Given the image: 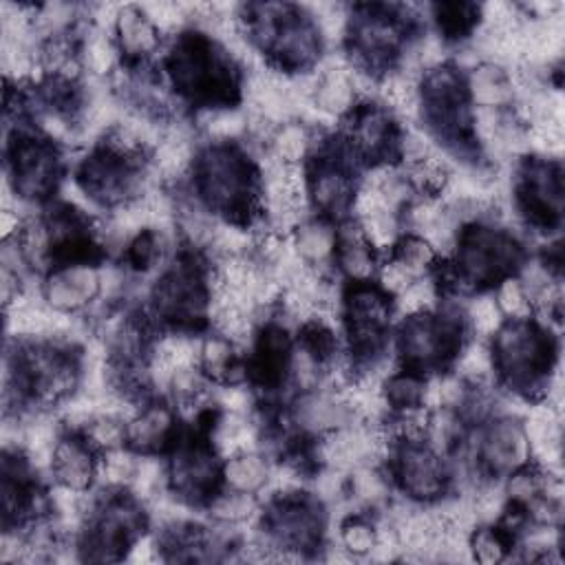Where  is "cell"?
I'll return each instance as SVG.
<instances>
[{
	"label": "cell",
	"instance_id": "cell-1",
	"mask_svg": "<svg viewBox=\"0 0 565 565\" xmlns=\"http://www.w3.org/2000/svg\"><path fill=\"white\" fill-rule=\"evenodd\" d=\"M192 174L199 201L225 223L247 230L265 216L260 170L236 141H210L194 152Z\"/></svg>",
	"mask_w": 565,
	"mask_h": 565
},
{
	"label": "cell",
	"instance_id": "cell-2",
	"mask_svg": "<svg viewBox=\"0 0 565 565\" xmlns=\"http://www.w3.org/2000/svg\"><path fill=\"white\" fill-rule=\"evenodd\" d=\"M166 75L174 93L210 110H230L241 99V73L234 57L203 31H181L166 55Z\"/></svg>",
	"mask_w": 565,
	"mask_h": 565
},
{
	"label": "cell",
	"instance_id": "cell-3",
	"mask_svg": "<svg viewBox=\"0 0 565 565\" xmlns=\"http://www.w3.org/2000/svg\"><path fill=\"white\" fill-rule=\"evenodd\" d=\"M247 38L269 57L278 73H305L322 55L324 35L313 13L294 4L260 2L243 7Z\"/></svg>",
	"mask_w": 565,
	"mask_h": 565
},
{
	"label": "cell",
	"instance_id": "cell-4",
	"mask_svg": "<svg viewBox=\"0 0 565 565\" xmlns=\"http://www.w3.org/2000/svg\"><path fill=\"white\" fill-rule=\"evenodd\" d=\"M490 364L501 382L523 395L550 393V375L556 362V340L550 327L525 318H505L492 333Z\"/></svg>",
	"mask_w": 565,
	"mask_h": 565
},
{
	"label": "cell",
	"instance_id": "cell-5",
	"mask_svg": "<svg viewBox=\"0 0 565 565\" xmlns=\"http://www.w3.org/2000/svg\"><path fill=\"white\" fill-rule=\"evenodd\" d=\"M450 271L457 291L497 287L523 267V247L505 230L470 221L457 232Z\"/></svg>",
	"mask_w": 565,
	"mask_h": 565
},
{
	"label": "cell",
	"instance_id": "cell-6",
	"mask_svg": "<svg viewBox=\"0 0 565 565\" xmlns=\"http://www.w3.org/2000/svg\"><path fill=\"white\" fill-rule=\"evenodd\" d=\"M148 514L137 497L126 488L108 486L86 512L79 552L86 561L128 558L130 550L143 539Z\"/></svg>",
	"mask_w": 565,
	"mask_h": 565
},
{
	"label": "cell",
	"instance_id": "cell-7",
	"mask_svg": "<svg viewBox=\"0 0 565 565\" xmlns=\"http://www.w3.org/2000/svg\"><path fill=\"white\" fill-rule=\"evenodd\" d=\"M468 324V313L452 305L406 316L397 340L402 362L417 373L448 366L466 349Z\"/></svg>",
	"mask_w": 565,
	"mask_h": 565
},
{
	"label": "cell",
	"instance_id": "cell-8",
	"mask_svg": "<svg viewBox=\"0 0 565 565\" xmlns=\"http://www.w3.org/2000/svg\"><path fill=\"white\" fill-rule=\"evenodd\" d=\"M404 7L358 4L347 15V49L351 62L366 75L388 73L402 57L408 40Z\"/></svg>",
	"mask_w": 565,
	"mask_h": 565
},
{
	"label": "cell",
	"instance_id": "cell-9",
	"mask_svg": "<svg viewBox=\"0 0 565 565\" xmlns=\"http://www.w3.org/2000/svg\"><path fill=\"white\" fill-rule=\"evenodd\" d=\"M327 514L320 499L302 490L278 492L263 514V550L271 558L302 556L320 550L324 539Z\"/></svg>",
	"mask_w": 565,
	"mask_h": 565
},
{
	"label": "cell",
	"instance_id": "cell-10",
	"mask_svg": "<svg viewBox=\"0 0 565 565\" xmlns=\"http://www.w3.org/2000/svg\"><path fill=\"white\" fill-rule=\"evenodd\" d=\"M210 298L207 269L196 249L183 252L157 278L150 291L154 316L183 331L194 329L205 320Z\"/></svg>",
	"mask_w": 565,
	"mask_h": 565
},
{
	"label": "cell",
	"instance_id": "cell-11",
	"mask_svg": "<svg viewBox=\"0 0 565 565\" xmlns=\"http://www.w3.org/2000/svg\"><path fill=\"white\" fill-rule=\"evenodd\" d=\"M146 154H130L99 143L77 168V185L102 207H126L139 201L146 183Z\"/></svg>",
	"mask_w": 565,
	"mask_h": 565
},
{
	"label": "cell",
	"instance_id": "cell-12",
	"mask_svg": "<svg viewBox=\"0 0 565 565\" xmlns=\"http://www.w3.org/2000/svg\"><path fill=\"white\" fill-rule=\"evenodd\" d=\"M7 185L15 199L46 201L62 181V154L46 135L15 128L7 141Z\"/></svg>",
	"mask_w": 565,
	"mask_h": 565
},
{
	"label": "cell",
	"instance_id": "cell-13",
	"mask_svg": "<svg viewBox=\"0 0 565 565\" xmlns=\"http://www.w3.org/2000/svg\"><path fill=\"white\" fill-rule=\"evenodd\" d=\"M166 470L170 492L190 505H210L223 490V461L212 437L194 430V435L177 437Z\"/></svg>",
	"mask_w": 565,
	"mask_h": 565
},
{
	"label": "cell",
	"instance_id": "cell-14",
	"mask_svg": "<svg viewBox=\"0 0 565 565\" xmlns=\"http://www.w3.org/2000/svg\"><path fill=\"white\" fill-rule=\"evenodd\" d=\"M404 132L395 119V113L384 104L371 99H358V104L344 115V146L355 161H369L373 166L391 161L402 152Z\"/></svg>",
	"mask_w": 565,
	"mask_h": 565
},
{
	"label": "cell",
	"instance_id": "cell-15",
	"mask_svg": "<svg viewBox=\"0 0 565 565\" xmlns=\"http://www.w3.org/2000/svg\"><path fill=\"white\" fill-rule=\"evenodd\" d=\"M516 205L539 230H554L563 212V168L558 159L527 157L519 166Z\"/></svg>",
	"mask_w": 565,
	"mask_h": 565
},
{
	"label": "cell",
	"instance_id": "cell-16",
	"mask_svg": "<svg viewBox=\"0 0 565 565\" xmlns=\"http://www.w3.org/2000/svg\"><path fill=\"white\" fill-rule=\"evenodd\" d=\"M391 472L399 490L422 503L439 501L450 483V472L444 457L426 437L395 441Z\"/></svg>",
	"mask_w": 565,
	"mask_h": 565
},
{
	"label": "cell",
	"instance_id": "cell-17",
	"mask_svg": "<svg viewBox=\"0 0 565 565\" xmlns=\"http://www.w3.org/2000/svg\"><path fill=\"white\" fill-rule=\"evenodd\" d=\"M475 457L479 468L494 479L523 466L532 459L525 426L512 417L490 419L479 433Z\"/></svg>",
	"mask_w": 565,
	"mask_h": 565
},
{
	"label": "cell",
	"instance_id": "cell-18",
	"mask_svg": "<svg viewBox=\"0 0 565 565\" xmlns=\"http://www.w3.org/2000/svg\"><path fill=\"white\" fill-rule=\"evenodd\" d=\"M102 450L77 428L57 435L51 450V475L66 492H86L99 477Z\"/></svg>",
	"mask_w": 565,
	"mask_h": 565
},
{
	"label": "cell",
	"instance_id": "cell-19",
	"mask_svg": "<svg viewBox=\"0 0 565 565\" xmlns=\"http://www.w3.org/2000/svg\"><path fill=\"white\" fill-rule=\"evenodd\" d=\"M291 358L294 347L287 329L280 322H267L256 335L245 377L265 391H276L291 375Z\"/></svg>",
	"mask_w": 565,
	"mask_h": 565
},
{
	"label": "cell",
	"instance_id": "cell-20",
	"mask_svg": "<svg viewBox=\"0 0 565 565\" xmlns=\"http://www.w3.org/2000/svg\"><path fill=\"white\" fill-rule=\"evenodd\" d=\"M102 287L104 282L97 265H62L49 269L42 296L46 307L66 316L93 302Z\"/></svg>",
	"mask_w": 565,
	"mask_h": 565
},
{
	"label": "cell",
	"instance_id": "cell-21",
	"mask_svg": "<svg viewBox=\"0 0 565 565\" xmlns=\"http://www.w3.org/2000/svg\"><path fill=\"white\" fill-rule=\"evenodd\" d=\"M177 413L163 402H148L124 424V446L137 457H150L177 441Z\"/></svg>",
	"mask_w": 565,
	"mask_h": 565
},
{
	"label": "cell",
	"instance_id": "cell-22",
	"mask_svg": "<svg viewBox=\"0 0 565 565\" xmlns=\"http://www.w3.org/2000/svg\"><path fill=\"white\" fill-rule=\"evenodd\" d=\"M113 40L130 66H143L161 44V31L143 7H121L113 18Z\"/></svg>",
	"mask_w": 565,
	"mask_h": 565
},
{
	"label": "cell",
	"instance_id": "cell-23",
	"mask_svg": "<svg viewBox=\"0 0 565 565\" xmlns=\"http://www.w3.org/2000/svg\"><path fill=\"white\" fill-rule=\"evenodd\" d=\"M335 267L351 280H373L380 271L377 247L369 241L358 221H347L335 230Z\"/></svg>",
	"mask_w": 565,
	"mask_h": 565
},
{
	"label": "cell",
	"instance_id": "cell-24",
	"mask_svg": "<svg viewBox=\"0 0 565 565\" xmlns=\"http://www.w3.org/2000/svg\"><path fill=\"white\" fill-rule=\"evenodd\" d=\"M318 110L327 115H347L358 104V84L347 66H331L318 75L309 90Z\"/></svg>",
	"mask_w": 565,
	"mask_h": 565
},
{
	"label": "cell",
	"instance_id": "cell-25",
	"mask_svg": "<svg viewBox=\"0 0 565 565\" xmlns=\"http://www.w3.org/2000/svg\"><path fill=\"white\" fill-rule=\"evenodd\" d=\"M468 99L483 110H503L512 104L514 88L508 73L492 62H483L466 77Z\"/></svg>",
	"mask_w": 565,
	"mask_h": 565
},
{
	"label": "cell",
	"instance_id": "cell-26",
	"mask_svg": "<svg viewBox=\"0 0 565 565\" xmlns=\"http://www.w3.org/2000/svg\"><path fill=\"white\" fill-rule=\"evenodd\" d=\"M199 369L201 373L218 384L234 386L236 380L245 377V366H241L238 355L234 351V340L223 333L207 335L199 344Z\"/></svg>",
	"mask_w": 565,
	"mask_h": 565
},
{
	"label": "cell",
	"instance_id": "cell-27",
	"mask_svg": "<svg viewBox=\"0 0 565 565\" xmlns=\"http://www.w3.org/2000/svg\"><path fill=\"white\" fill-rule=\"evenodd\" d=\"M271 479L269 461L254 448L227 455L223 461V486L236 492L256 494Z\"/></svg>",
	"mask_w": 565,
	"mask_h": 565
},
{
	"label": "cell",
	"instance_id": "cell-28",
	"mask_svg": "<svg viewBox=\"0 0 565 565\" xmlns=\"http://www.w3.org/2000/svg\"><path fill=\"white\" fill-rule=\"evenodd\" d=\"M382 402L393 408V413L419 411L428 399V382L424 373L413 369H399L384 377L380 386Z\"/></svg>",
	"mask_w": 565,
	"mask_h": 565
},
{
	"label": "cell",
	"instance_id": "cell-29",
	"mask_svg": "<svg viewBox=\"0 0 565 565\" xmlns=\"http://www.w3.org/2000/svg\"><path fill=\"white\" fill-rule=\"evenodd\" d=\"M294 249L307 265H324L327 260H333L335 227L322 216L302 221L294 232Z\"/></svg>",
	"mask_w": 565,
	"mask_h": 565
},
{
	"label": "cell",
	"instance_id": "cell-30",
	"mask_svg": "<svg viewBox=\"0 0 565 565\" xmlns=\"http://www.w3.org/2000/svg\"><path fill=\"white\" fill-rule=\"evenodd\" d=\"M269 152L278 163L300 166L313 154V135L302 121L285 119L267 137Z\"/></svg>",
	"mask_w": 565,
	"mask_h": 565
},
{
	"label": "cell",
	"instance_id": "cell-31",
	"mask_svg": "<svg viewBox=\"0 0 565 565\" xmlns=\"http://www.w3.org/2000/svg\"><path fill=\"white\" fill-rule=\"evenodd\" d=\"M483 7L472 2H441L433 7V20L444 42H461L479 26Z\"/></svg>",
	"mask_w": 565,
	"mask_h": 565
},
{
	"label": "cell",
	"instance_id": "cell-32",
	"mask_svg": "<svg viewBox=\"0 0 565 565\" xmlns=\"http://www.w3.org/2000/svg\"><path fill=\"white\" fill-rule=\"evenodd\" d=\"M437 260V249L422 234H404L393 241L391 260L413 280H419L424 274L433 269Z\"/></svg>",
	"mask_w": 565,
	"mask_h": 565
},
{
	"label": "cell",
	"instance_id": "cell-33",
	"mask_svg": "<svg viewBox=\"0 0 565 565\" xmlns=\"http://www.w3.org/2000/svg\"><path fill=\"white\" fill-rule=\"evenodd\" d=\"M163 256V238L161 230L157 227H141L128 236L124 243L121 260L128 271L132 274H148L152 271Z\"/></svg>",
	"mask_w": 565,
	"mask_h": 565
},
{
	"label": "cell",
	"instance_id": "cell-34",
	"mask_svg": "<svg viewBox=\"0 0 565 565\" xmlns=\"http://www.w3.org/2000/svg\"><path fill=\"white\" fill-rule=\"evenodd\" d=\"M298 351L313 360L322 371L329 369L338 358L335 331L322 318H307L298 329Z\"/></svg>",
	"mask_w": 565,
	"mask_h": 565
},
{
	"label": "cell",
	"instance_id": "cell-35",
	"mask_svg": "<svg viewBox=\"0 0 565 565\" xmlns=\"http://www.w3.org/2000/svg\"><path fill=\"white\" fill-rule=\"evenodd\" d=\"M514 539L503 532L497 523L494 525H479L466 539V550L479 563H499L512 550Z\"/></svg>",
	"mask_w": 565,
	"mask_h": 565
},
{
	"label": "cell",
	"instance_id": "cell-36",
	"mask_svg": "<svg viewBox=\"0 0 565 565\" xmlns=\"http://www.w3.org/2000/svg\"><path fill=\"white\" fill-rule=\"evenodd\" d=\"M377 541H380V530L375 521L362 512L349 514L340 523V545L351 556H366L375 552Z\"/></svg>",
	"mask_w": 565,
	"mask_h": 565
},
{
	"label": "cell",
	"instance_id": "cell-37",
	"mask_svg": "<svg viewBox=\"0 0 565 565\" xmlns=\"http://www.w3.org/2000/svg\"><path fill=\"white\" fill-rule=\"evenodd\" d=\"M117 53L119 51L113 35L108 38L104 31H90L79 40V62L95 75H106L113 71Z\"/></svg>",
	"mask_w": 565,
	"mask_h": 565
},
{
	"label": "cell",
	"instance_id": "cell-38",
	"mask_svg": "<svg viewBox=\"0 0 565 565\" xmlns=\"http://www.w3.org/2000/svg\"><path fill=\"white\" fill-rule=\"evenodd\" d=\"M207 508L216 516V521H221L223 525H236L252 516L256 501H254V494H245L227 488V490H221Z\"/></svg>",
	"mask_w": 565,
	"mask_h": 565
},
{
	"label": "cell",
	"instance_id": "cell-39",
	"mask_svg": "<svg viewBox=\"0 0 565 565\" xmlns=\"http://www.w3.org/2000/svg\"><path fill=\"white\" fill-rule=\"evenodd\" d=\"M494 302H497L501 316H505V318H525L527 311L532 309L527 291L523 289L521 280L514 276H510L497 285Z\"/></svg>",
	"mask_w": 565,
	"mask_h": 565
},
{
	"label": "cell",
	"instance_id": "cell-40",
	"mask_svg": "<svg viewBox=\"0 0 565 565\" xmlns=\"http://www.w3.org/2000/svg\"><path fill=\"white\" fill-rule=\"evenodd\" d=\"M466 313H468V322H472L475 329L481 331V333H494L497 327L503 322L501 320L503 316H501L494 298H479V300H475V305Z\"/></svg>",
	"mask_w": 565,
	"mask_h": 565
}]
</instances>
